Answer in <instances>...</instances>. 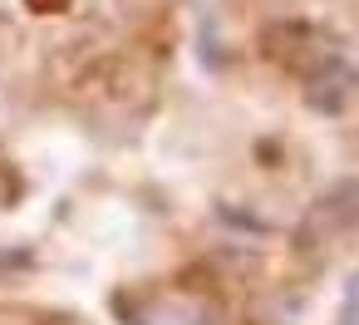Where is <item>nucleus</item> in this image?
<instances>
[{"mask_svg":"<svg viewBox=\"0 0 359 325\" xmlns=\"http://www.w3.org/2000/svg\"><path fill=\"white\" fill-rule=\"evenodd\" d=\"M359 222V183H334L320 202H315V212H310V222H305V237H315V232H339V227H354Z\"/></svg>","mask_w":359,"mask_h":325,"instance_id":"obj_1","label":"nucleus"},{"mask_svg":"<svg viewBox=\"0 0 359 325\" xmlns=\"http://www.w3.org/2000/svg\"><path fill=\"white\" fill-rule=\"evenodd\" d=\"M334 325H359V271L349 276V286H344V300H339V320Z\"/></svg>","mask_w":359,"mask_h":325,"instance_id":"obj_2","label":"nucleus"}]
</instances>
